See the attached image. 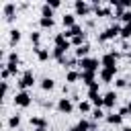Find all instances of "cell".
<instances>
[{
  "label": "cell",
  "mask_w": 131,
  "mask_h": 131,
  "mask_svg": "<svg viewBox=\"0 0 131 131\" xmlns=\"http://www.w3.org/2000/svg\"><path fill=\"white\" fill-rule=\"evenodd\" d=\"M102 117H104V113H102L100 108H94V111H92V119H94V121H98V119H102Z\"/></svg>",
  "instance_id": "cell-30"
},
{
  "label": "cell",
  "mask_w": 131,
  "mask_h": 131,
  "mask_svg": "<svg viewBox=\"0 0 131 131\" xmlns=\"http://www.w3.org/2000/svg\"><path fill=\"white\" fill-rule=\"evenodd\" d=\"M57 111H59V113H66V115H70V113L74 111L72 98H59V102H57Z\"/></svg>",
  "instance_id": "cell-8"
},
{
  "label": "cell",
  "mask_w": 131,
  "mask_h": 131,
  "mask_svg": "<svg viewBox=\"0 0 131 131\" xmlns=\"http://www.w3.org/2000/svg\"><path fill=\"white\" fill-rule=\"evenodd\" d=\"M20 41V31L18 29H12L10 31V45H14V43H18Z\"/></svg>",
  "instance_id": "cell-22"
},
{
  "label": "cell",
  "mask_w": 131,
  "mask_h": 131,
  "mask_svg": "<svg viewBox=\"0 0 131 131\" xmlns=\"http://www.w3.org/2000/svg\"><path fill=\"white\" fill-rule=\"evenodd\" d=\"M74 8H76V14H80V16H84V14L90 12V4L84 2V0H76L74 2Z\"/></svg>",
  "instance_id": "cell-9"
},
{
  "label": "cell",
  "mask_w": 131,
  "mask_h": 131,
  "mask_svg": "<svg viewBox=\"0 0 131 131\" xmlns=\"http://www.w3.org/2000/svg\"><path fill=\"white\" fill-rule=\"evenodd\" d=\"M88 51H90V47H88L86 43H84L82 47H76V49H74V53H76V57H78V59H84V57H88Z\"/></svg>",
  "instance_id": "cell-14"
},
{
  "label": "cell",
  "mask_w": 131,
  "mask_h": 131,
  "mask_svg": "<svg viewBox=\"0 0 131 131\" xmlns=\"http://www.w3.org/2000/svg\"><path fill=\"white\" fill-rule=\"evenodd\" d=\"M127 59H129V61H131V51H129V53H127Z\"/></svg>",
  "instance_id": "cell-37"
},
{
  "label": "cell",
  "mask_w": 131,
  "mask_h": 131,
  "mask_svg": "<svg viewBox=\"0 0 131 131\" xmlns=\"http://www.w3.org/2000/svg\"><path fill=\"white\" fill-rule=\"evenodd\" d=\"M78 66L82 68V72H96L102 63H100L96 57H84V59H80V61H78Z\"/></svg>",
  "instance_id": "cell-1"
},
{
  "label": "cell",
  "mask_w": 131,
  "mask_h": 131,
  "mask_svg": "<svg viewBox=\"0 0 131 131\" xmlns=\"http://www.w3.org/2000/svg\"><path fill=\"white\" fill-rule=\"evenodd\" d=\"M102 98H104V106L111 108V106H115V102H117V92H115V90H108Z\"/></svg>",
  "instance_id": "cell-11"
},
{
  "label": "cell",
  "mask_w": 131,
  "mask_h": 131,
  "mask_svg": "<svg viewBox=\"0 0 131 131\" xmlns=\"http://www.w3.org/2000/svg\"><path fill=\"white\" fill-rule=\"evenodd\" d=\"M8 92V82H2V96H6Z\"/></svg>",
  "instance_id": "cell-33"
},
{
  "label": "cell",
  "mask_w": 131,
  "mask_h": 131,
  "mask_svg": "<svg viewBox=\"0 0 131 131\" xmlns=\"http://www.w3.org/2000/svg\"><path fill=\"white\" fill-rule=\"evenodd\" d=\"M80 76H82V82L88 84V86H92V84L96 82V80H94V78H96V72H80Z\"/></svg>",
  "instance_id": "cell-13"
},
{
  "label": "cell",
  "mask_w": 131,
  "mask_h": 131,
  "mask_svg": "<svg viewBox=\"0 0 131 131\" xmlns=\"http://www.w3.org/2000/svg\"><path fill=\"white\" fill-rule=\"evenodd\" d=\"M121 37L127 41V39H131V25H123V29H121Z\"/></svg>",
  "instance_id": "cell-25"
},
{
  "label": "cell",
  "mask_w": 131,
  "mask_h": 131,
  "mask_svg": "<svg viewBox=\"0 0 131 131\" xmlns=\"http://www.w3.org/2000/svg\"><path fill=\"white\" fill-rule=\"evenodd\" d=\"M53 41H55V47H61L63 51H68V49L72 47V41H70V39H66V35H63V33H57Z\"/></svg>",
  "instance_id": "cell-6"
},
{
  "label": "cell",
  "mask_w": 131,
  "mask_h": 131,
  "mask_svg": "<svg viewBox=\"0 0 131 131\" xmlns=\"http://www.w3.org/2000/svg\"><path fill=\"white\" fill-rule=\"evenodd\" d=\"M82 76H80V72H76V70H70L68 74H66V82H70V84H74V82H78Z\"/></svg>",
  "instance_id": "cell-17"
},
{
  "label": "cell",
  "mask_w": 131,
  "mask_h": 131,
  "mask_svg": "<svg viewBox=\"0 0 131 131\" xmlns=\"http://www.w3.org/2000/svg\"><path fill=\"white\" fill-rule=\"evenodd\" d=\"M31 125H33L35 129H45V127H47V121H45L43 117H31Z\"/></svg>",
  "instance_id": "cell-15"
},
{
  "label": "cell",
  "mask_w": 131,
  "mask_h": 131,
  "mask_svg": "<svg viewBox=\"0 0 131 131\" xmlns=\"http://www.w3.org/2000/svg\"><path fill=\"white\" fill-rule=\"evenodd\" d=\"M41 16H51V18H53V8L47 6V4H43V6H41Z\"/></svg>",
  "instance_id": "cell-26"
},
{
  "label": "cell",
  "mask_w": 131,
  "mask_h": 131,
  "mask_svg": "<svg viewBox=\"0 0 131 131\" xmlns=\"http://www.w3.org/2000/svg\"><path fill=\"white\" fill-rule=\"evenodd\" d=\"M90 104L92 102H88V100H80L78 102V111L80 113H90Z\"/></svg>",
  "instance_id": "cell-23"
},
{
  "label": "cell",
  "mask_w": 131,
  "mask_h": 131,
  "mask_svg": "<svg viewBox=\"0 0 131 131\" xmlns=\"http://www.w3.org/2000/svg\"><path fill=\"white\" fill-rule=\"evenodd\" d=\"M119 55H121V53H117V51H108V53H104L102 59H100L102 68H117L115 63H117V57H119Z\"/></svg>",
  "instance_id": "cell-3"
},
{
  "label": "cell",
  "mask_w": 131,
  "mask_h": 131,
  "mask_svg": "<svg viewBox=\"0 0 131 131\" xmlns=\"http://www.w3.org/2000/svg\"><path fill=\"white\" fill-rule=\"evenodd\" d=\"M119 115H121V117H129V108H127V106H125V108H121V111H119Z\"/></svg>",
  "instance_id": "cell-34"
},
{
  "label": "cell",
  "mask_w": 131,
  "mask_h": 131,
  "mask_svg": "<svg viewBox=\"0 0 131 131\" xmlns=\"http://www.w3.org/2000/svg\"><path fill=\"white\" fill-rule=\"evenodd\" d=\"M121 20H123L125 25H131V10H125L123 16H121Z\"/></svg>",
  "instance_id": "cell-29"
},
{
  "label": "cell",
  "mask_w": 131,
  "mask_h": 131,
  "mask_svg": "<svg viewBox=\"0 0 131 131\" xmlns=\"http://www.w3.org/2000/svg\"><path fill=\"white\" fill-rule=\"evenodd\" d=\"M41 88L43 90H53L55 88V80L53 78H43L41 80Z\"/></svg>",
  "instance_id": "cell-20"
},
{
  "label": "cell",
  "mask_w": 131,
  "mask_h": 131,
  "mask_svg": "<svg viewBox=\"0 0 131 131\" xmlns=\"http://www.w3.org/2000/svg\"><path fill=\"white\" fill-rule=\"evenodd\" d=\"M127 108H129V115H131V100H129V104H127Z\"/></svg>",
  "instance_id": "cell-35"
},
{
  "label": "cell",
  "mask_w": 131,
  "mask_h": 131,
  "mask_svg": "<svg viewBox=\"0 0 131 131\" xmlns=\"http://www.w3.org/2000/svg\"><path fill=\"white\" fill-rule=\"evenodd\" d=\"M125 86H127V80L125 78H119L117 80V88H125Z\"/></svg>",
  "instance_id": "cell-32"
},
{
  "label": "cell",
  "mask_w": 131,
  "mask_h": 131,
  "mask_svg": "<svg viewBox=\"0 0 131 131\" xmlns=\"http://www.w3.org/2000/svg\"><path fill=\"white\" fill-rule=\"evenodd\" d=\"M35 84V76H33V72H25L23 76H20V80H18V86L25 90V88H31Z\"/></svg>",
  "instance_id": "cell-5"
},
{
  "label": "cell",
  "mask_w": 131,
  "mask_h": 131,
  "mask_svg": "<svg viewBox=\"0 0 131 131\" xmlns=\"http://www.w3.org/2000/svg\"><path fill=\"white\" fill-rule=\"evenodd\" d=\"M39 41H41V35L35 31V33H31V43L35 45V47H39Z\"/></svg>",
  "instance_id": "cell-28"
},
{
  "label": "cell",
  "mask_w": 131,
  "mask_h": 131,
  "mask_svg": "<svg viewBox=\"0 0 131 131\" xmlns=\"http://www.w3.org/2000/svg\"><path fill=\"white\" fill-rule=\"evenodd\" d=\"M33 131H45V129H33Z\"/></svg>",
  "instance_id": "cell-38"
},
{
  "label": "cell",
  "mask_w": 131,
  "mask_h": 131,
  "mask_svg": "<svg viewBox=\"0 0 131 131\" xmlns=\"http://www.w3.org/2000/svg\"><path fill=\"white\" fill-rule=\"evenodd\" d=\"M18 125H20V117H18V115H12V117L8 119V127H10V129H16Z\"/></svg>",
  "instance_id": "cell-24"
},
{
  "label": "cell",
  "mask_w": 131,
  "mask_h": 131,
  "mask_svg": "<svg viewBox=\"0 0 131 131\" xmlns=\"http://www.w3.org/2000/svg\"><path fill=\"white\" fill-rule=\"evenodd\" d=\"M121 121H123V117H121L119 113H111V115H106V123H111V125H121Z\"/></svg>",
  "instance_id": "cell-18"
},
{
  "label": "cell",
  "mask_w": 131,
  "mask_h": 131,
  "mask_svg": "<svg viewBox=\"0 0 131 131\" xmlns=\"http://www.w3.org/2000/svg\"><path fill=\"white\" fill-rule=\"evenodd\" d=\"M121 25H111L108 29H104L100 35H98V41H111V39H115L117 35H121Z\"/></svg>",
  "instance_id": "cell-2"
},
{
  "label": "cell",
  "mask_w": 131,
  "mask_h": 131,
  "mask_svg": "<svg viewBox=\"0 0 131 131\" xmlns=\"http://www.w3.org/2000/svg\"><path fill=\"white\" fill-rule=\"evenodd\" d=\"M115 72H117V68H102L100 70V80L102 82H111L115 78Z\"/></svg>",
  "instance_id": "cell-10"
},
{
  "label": "cell",
  "mask_w": 131,
  "mask_h": 131,
  "mask_svg": "<svg viewBox=\"0 0 131 131\" xmlns=\"http://www.w3.org/2000/svg\"><path fill=\"white\" fill-rule=\"evenodd\" d=\"M61 23H63V27L72 29V27L76 25V14H72V12H66V14L61 16Z\"/></svg>",
  "instance_id": "cell-12"
},
{
  "label": "cell",
  "mask_w": 131,
  "mask_h": 131,
  "mask_svg": "<svg viewBox=\"0 0 131 131\" xmlns=\"http://www.w3.org/2000/svg\"><path fill=\"white\" fill-rule=\"evenodd\" d=\"M45 4H47V6H51V8H59V4H61V2H59V0H47Z\"/></svg>",
  "instance_id": "cell-31"
},
{
  "label": "cell",
  "mask_w": 131,
  "mask_h": 131,
  "mask_svg": "<svg viewBox=\"0 0 131 131\" xmlns=\"http://www.w3.org/2000/svg\"><path fill=\"white\" fill-rule=\"evenodd\" d=\"M123 131H131V127H123Z\"/></svg>",
  "instance_id": "cell-36"
},
{
  "label": "cell",
  "mask_w": 131,
  "mask_h": 131,
  "mask_svg": "<svg viewBox=\"0 0 131 131\" xmlns=\"http://www.w3.org/2000/svg\"><path fill=\"white\" fill-rule=\"evenodd\" d=\"M4 63H18V53H8V57H6V61Z\"/></svg>",
  "instance_id": "cell-27"
},
{
  "label": "cell",
  "mask_w": 131,
  "mask_h": 131,
  "mask_svg": "<svg viewBox=\"0 0 131 131\" xmlns=\"http://www.w3.org/2000/svg\"><path fill=\"white\" fill-rule=\"evenodd\" d=\"M88 98H90V102H92L96 108L104 106V98L100 96V92H98V90H88Z\"/></svg>",
  "instance_id": "cell-7"
},
{
  "label": "cell",
  "mask_w": 131,
  "mask_h": 131,
  "mask_svg": "<svg viewBox=\"0 0 131 131\" xmlns=\"http://www.w3.org/2000/svg\"><path fill=\"white\" fill-rule=\"evenodd\" d=\"M4 14H6L8 20L14 18V4H12V2H6V4H4Z\"/></svg>",
  "instance_id": "cell-19"
},
{
  "label": "cell",
  "mask_w": 131,
  "mask_h": 131,
  "mask_svg": "<svg viewBox=\"0 0 131 131\" xmlns=\"http://www.w3.org/2000/svg\"><path fill=\"white\" fill-rule=\"evenodd\" d=\"M39 25H41L43 29H51V27H53V18H51V16H41V18H39Z\"/></svg>",
  "instance_id": "cell-21"
},
{
  "label": "cell",
  "mask_w": 131,
  "mask_h": 131,
  "mask_svg": "<svg viewBox=\"0 0 131 131\" xmlns=\"http://www.w3.org/2000/svg\"><path fill=\"white\" fill-rule=\"evenodd\" d=\"M33 51H35V55H37V59H39V61L49 59V51H47V49H43V47H35Z\"/></svg>",
  "instance_id": "cell-16"
},
{
  "label": "cell",
  "mask_w": 131,
  "mask_h": 131,
  "mask_svg": "<svg viewBox=\"0 0 131 131\" xmlns=\"http://www.w3.org/2000/svg\"><path fill=\"white\" fill-rule=\"evenodd\" d=\"M12 102L16 104V106H29L31 104V96H29V92H25V90H20V92H16L14 94V98H12Z\"/></svg>",
  "instance_id": "cell-4"
}]
</instances>
